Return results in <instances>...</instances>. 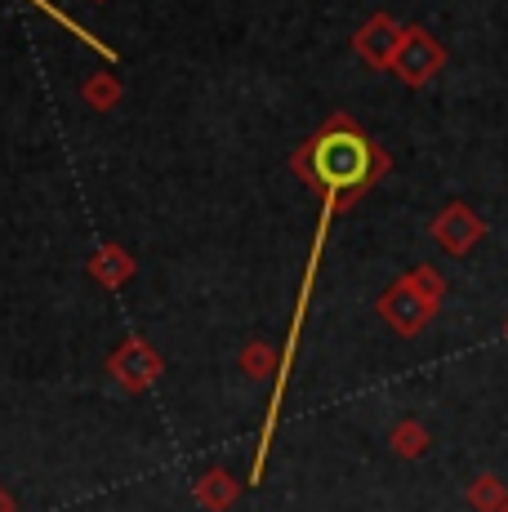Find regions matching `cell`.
I'll return each instance as SVG.
<instances>
[{
	"label": "cell",
	"instance_id": "cell-1",
	"mask_svg": "<svg viewBox=\"0 0 508 512\" xmlns=\"http://www.w3.org/2000/svg\"><path fill=\"white\" fill-rule=\"evenodd\" d=\"M290 170H295L299 183L312 187L326 201L330 214H339L348 205H357L370 187L393 170V156L370 139L348 112H335L295 147Z\"/></svg>",
	"mask_w": 508,
	"mask_h": 512
},
{
	"label": "cell",
	"instance_id": "cell-2",
	"mask_svg": "<svg viewBox=\"0 0 508 512\" xmlns=\"http://www.w3.org/2000/svg\"><path fill=\"white\" fill-rule=\"evenodd\" d=\"M442 67H446V45L437 41L428 27L410 23L406 41H402V49H397V58H393V76L406 85V90H424Z\"/></svg>",
	"mask_w": 508,
	"mask_h": 512
},
{
	"label": "cell",
	"instance_id": "cell-3",
	"mask_svg": "<svg viewBox=\"0 0 508 512\" xmlns=\"http://www.w3.org/2000/svg\"><path fill=\"white\" fill-rule=\"evenodd\" d=\"M375 308H379V317H384L388 326H393L397 334H402V339H415V334H419V330L428 326V321L437 317V308H442V303H433V299H428V294L419 290V285L410 281V277H397V281L388 285L384 294H379V303H375Z\"/></svg>",
	"mask_w": 508,
	"mask_h": 512
},
{
	"label": "cell",
	"instance_id": "cell-4",
	"mask_svg": "<svg viewBox=\"0 0 508 512\" xmlns=\"http://www.w3.org/2000/svg\"><path fill=\"white\" fill-rule=\"evenodd\" d=\"M486 219L473 210L468 201H451L437 210V219L428 223V236H433L437 245H442V254H451V259H464V254H473V245L486 241Z\"/></svg>",
	"mask_w": 508,
	"mask_h": 512
},
{
	"label": "cell",
	"instance_id": "cell-5",
	"mask_svg": "<svg viewBox=\"0 0 508 512\" xmlns=\"http://www.w3.org/2000/svg\"><path fill=\"white\" fill-rule=\"evenodd\" d=\"M402 41H406V23H397L388 9H379V14H370L353 32V54L366 67H375V72H393V58L402 49Z\"/></svg>",
	"mask_w": 508,
	"mask_h": 512
},
{
	"label": "cell",
	"instance_id": "cell-6",
	"mask_svg": "<svg viewBox=\"0 0 508 512\" xmlns=\"http://www.w3.org/2000/svg\"><path fill=\"white\" fill-rule=\"evenodd\" d=\"M161 370H165V361H161V352L152 348L143 334H134V339H125L121 348L107 357V374H112L116 383H121L125 392H143V388H152L156 379H161Z\"/></svg>",
	"mask_w": 508,
	"mask_h": 512
},
{
	"label": "cell",
	"instance_id": "cell-7",
	"mask_svg": "<svg viewBox=\"0 0 508 512\" xmlns=\"http://www.w3.org/2000/svg\"><path fill=\"white\" fill-rule=\"evenodd\" d=\"M85 272H90L94 281L103 285V290H121L125 281H134V272H139V263H134V254L125 250V245L107 241L99 250L90 254V263H85Z\"/></svg>",
	"mask_w": 508,
	"mask_h": 512
},
{
	"label": "cell",
	"instance_id": "cell-8",
	"mask_svg": "<svg viewBox=\"0 0 508 512\" xmlns=\"http://www.w3.org/2000/svg\"><path fill=\"white\" fill-rule=\"evenodd\" d=\"M197 504L201 512H228L232 504H237V495H241V486H237V477H232L228 468H210L205 477L197 481Z\"/></svg>",
	"mask_w": 508,
	"mask_h": 512
},
{
	"label": "cell",
	"instance_id": "cell-9",
	"mask_svg": "<svg viewBox=\"0 0 508 512\" xmlns=\"http://www.w3.org/2000/svg\"><path fill=\"white\" fill-rule=\"evenodd\" d=\"M81 98H85V107H90V112H112V107L125 98V85H121V76H116V72L99 67L94 76H85Z\"/></svg>",
	"mask_w": 508,
	"mask_h": 512
},
{
	"label": "cell",
	"instance_id": "cell-10",
	"mask_svg": "<svg viewBox=\"0 0 508 512\" xmlns=\"http://www.w3.org/2000/svg\"><path fill=\"white\" fill-rule=\"evenodd\" d=\"M464 499H468V508H473V512H500L504 499H508V486L495 477V472H482V477L468 481Z\"/></svg>",
	"mask_w": 508,
	"mask_h": 512
},
{
	"label": "cell",
	"instance_id": "cell-11",
	"mask_svg": "<svg viewBox=\"0 0 508 512\" xmlns=\"http://www.w3.org/2000/svg\"><path fill=\"white\" fill-rule=\"evenodd\" d=\"M388 450H393L397 459H419L428 450V428L419 419H402L388 432Z\"/></svg>",
	"mask_w": 508,
	"mask_h": 512
},
{
	"label": "cell",
	"instance_id": "cell-12",
	"mask_svg": "<svg viewBox=\"0 0 508 512\" xmlns=\"http://www.w3.org/2000/svg\"><path fill=\"white\" fill-rule=\"evenodd\" d=\"M277 370V348L263 339H254L241 348V374H250V379H268V374Z\"/></svg>",
	"mask_w": 508,
	"mask_h": 512
},
{
	"label": "cell",
	"instance_id": "cell-13",
	"mask_svg": "<svg viewBox=\"0 0 508 512\" xmlns=\"http://www.w3.org/2000/svg\"><path fill=\"white\" fill-rule=\"evenodd\" d=\"M406 277L415 281L419 290H424V294H428V299H433V303H442V299H446V277H442V272L433 268V263H419V268H410Z\"/></svg>",
	"mask_w": 508,
	"mask_h": 512
},
{
	"label": "cell",
	"instance_id": "cell-14",
	"mask_svg": "<svg viewBox=\"0 0 508 512\" xmlns=\"http://www.w3.org/2000/svg\"><path fill=\"white\" fill-rule=\"evenodd\" d=\"M0 512H18V504H14V495H9L5 486H0Z\"/></svg>",
	"mask_w": 508,
	"mask_h": 512
},
{
	"label": "cell",
	"instance_id": "cell-15",
	"mask_svg": "<svg viewBox=\"0 0 508 512\" xmlns=\"http://www.w3.org/2000/svg\"><path fill=\"white\" fill-rule=\"evenodd\" d=\"M504 339H508V321H504Z\"/></svg>",
	"mask_w": 508,
	"mask_h": 512
},
{
	"label": "cell",
	"instance_id": "cell-16",
	"mask_svg": "<svg viewBox=\"0 0 508 512\" xmlns=\"http://www.w3.org/2000/svg\"><path fill=\"white\" fill-rule=\"evenodd\" d=\"M500 512H508V499H504V508H500Z\"/></svg>",
	"mask_w": 508,
	"mask_h": 512
}]
</instances>
